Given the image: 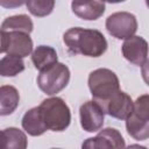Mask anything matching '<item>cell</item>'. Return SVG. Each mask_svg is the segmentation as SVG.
Instances as JSON below:
<instances>
[{"mask_svg": "<svg viewBox=\"0 0 149 149\" xmlns=\"http://www.w3.org/2000/svg\"><path fill=\"white\" fill-rule=\"evenodd\" d=\"M63 41L72 54L88 57H100L107 49L105 36L97 29L70 28L64 33Z\"/></svg>", "mask_w": 149, "mask_h": 149, "instance_id": "cell-1", "label": "cell"}, {"mask_svg": "<svg viewBox=\"0 0 149 149\" xmlns=\"http://www.w3.org/2000/svg\"><path fill=\"white\" fill-rule=\"evenodd\" d=\"M38 109L47 129L63 132L69 127L71 121V112L62 98L52 97L44 99L38 106Z\"/></svg>", "mask_w": 149, "mask_h": 149, "instance_id": "cell-2", "label": "cell"}, {"mask_svg": "<svg viewBox=\"0 0 149 149\" xmlns=\"http://www.w3.org/2000/svg\"><path fill=\"white\" fill-rule=\"evenodd\" d=\"M88 88L93 97V101L100 104L120 90L119 78L109 69H97L88 76Z\"/></svg>", "mask_w": 149, "mask_h": 149, "instance_id": "cell-3", "label": "cell"}, {"mask_svg": "<svg viewBox=\"0 0 149 149\" xmlns=\"http://www.w3.org/2000/svg\"><path fill=\"white\" fill-rule=\"evenodd\" d=\"M128 134L135 140H147L149 137V97L140 95L133 105L130 115L126 119Z\"/></svg>", "mask_w": 149, "mask_h": 149, "instance_id": "cell-4", "label": "cell"}, {"mask_svg": "<svg viewBox=\"0 0 149 149\" xmlns=\"http://www.w3.org/2000/svg\"><path fill=\"white\" fill-rule=\"evenodd\" d=\"M70 80V70L63 63H55L42 71L37 76V85L42 92L54 95L61 92Z\"/></svg>", "mask_w": 149, "mask_h": 149, "instance_id": "cell-5", "label": "cell"}, {"mask_svg": "<svg viewBox=\"0 0 149 149\" xmlns=\"http://www.w3.org/2000/svg\"><path fill=\"white\" fill-rule=\"evenodd\" d=\"M106 29L115 38L127 40L137 30V20L129 12H116L106 19Z\"/></svg>", "mask_w": 149, "mask_h": 149, "instance_id": "cell-6", "label": "cell"}, {"mask_svg": "<svg viewBox=\"0 0 149 149\" xmlns=\"http://www.w3.org/2000/svg\"><path fill=\"white\" fill-rule=\"evenodd\" d=\"M104 113H107L108 115L120 119V120H126L132 111H133V100L130 95H128L126 92L119 90L114 94H112L107 100L98 104Z\"/></svg>", "mask_w": 149, "mask_h": 149, "instance_id": "cell-7", "label": "cell"}, {"mask_svg": "<svg viewBox=\"0 0 149 149\" xmlns=\"http://www.w3.org/2000/svg\"><path fill=\"white\" fill-rule=\"evenodd\" d=\"M81 149H125V140L118 129L108 127L85 140Z\"/></svg>", "mask_w": 149, "mask_h": 149, "instance_id": "cell-8", "label": "cell"}, {"mask_svg": "<svg viewBox=\"0 0 149 149\" xmlns=\"http://www.w3.org/2000/svg\"><path fill=\"white\" fill-rule=\"evenodd\" d=\"M79 115L81 128L88 133L100 130V128L104 125L105 113L101 109V107L93 100H88L80 106Z\"/></svg>", "mask_w": 149, "mask_h": 149, "instance_id": "cell-9", "label": "cell"}, {"mask_svg": "<svg viewBox=\"0 0 149 149\" xmlns=\"http://www.w3.org/2000/svg\"><path fill=\"white\" fill-rule=\"evenodd\" d=\"M121 50L123 57L135 65L142 66L148 62V43L141 36L134 35L125 40Z\"/></svg>", "mask_w": 149, "mask_h": 149, "instance_id": "cell-10", "label": "cell"}, {"mask_svg": "<svg viewBox=\"0 0 149 149\" xmlns=\"http://www.w3.org/2000/svg\"><path fill=\"white\" fill-rule=\"evenodd\" d=\"M31 50H33V40L30 38L29 34L21 31L6 33L5 52L19 58H23L30 55Z\"/></svg>", "mask_w": 149, "mask_h": 149, "instance_id": "cell-11", "label": "cell"}, {"mask_svg": "<svg viewBox=\"0 0 149 149\" xmlns=\"http://www.w3.org/2000/svg\"><path fill=\"white\" fill-rule=\"evenodd\" d=\"M72 12L80 19L92 21L105 13V3L101 1H72Z\"/></svg>", "mask_w": 149, "mask_h": 149, "instance_id": "cell-12", "label": "cell"}, {"mask_svg": "<svg viewBox=\"0 0 149 149\" xmlns=\"http://www.w3.org/2000/svg\"><path fill=\"white\" fill-rule=\"evenodd\" d=\"M28 140L26 134L15 127L0 132V149H27Z\"/></svg>", "mask_w": 149, "mask_h": 149, "instance_id": "cell-13", "label": "cell"}, {"mask_svg": "<svg viewBox=\"0 0 149 149\" xmlns=\"http://www.w3.org/2000/svg\"><path fill=\"white\" fill-rule=\"evenodd\" d=\"M22 127L31 136H40L48 130L43 122L38 107L30 108L26 112L22 118Z\"/></svg>", "mask_w": 149, "mask_h": 149, "instance_id": "cell-14", "label": "cell"}, {"mask_svg": "<svg viewBox=\"0 0 149 149\" xmlns=\"http://www.w3.org/2000/svg\"><path fill=\"white\" fill-rule=\"evenodd\" d=\"M19 91L12 85L0 86V115L12 114L19 106Z\"/></svg>", "mask_w": 149, "mask_h": 149, "instance_id": "cell-15", "label": "cell"}, {"mask_svg": "<svg viewBox=\"0 0 149 149\" xmlns=\"http://www.w3.org/2000/svg\"><path fill=\"white\" fill-rule=\"evenodd\" d=\"M31 61L34 66L42 71L43 69L57 63V52L52 47L49 45H38L31 55Z\"/></svg>", "mask_w": 149, "mask_h": 149, "instance_id": "cell-16", "label": "cell"}, {"mask_svg": "<svg viewBox=\"0 0 149 149\" xmlns=\"http://www.w3.org/2000/svg\"><path fill=\"white\" fill-rule=\"evenodd\" d=\"M33 28H34L33 21L26 14H19V15L9 16L1 24V30L6 31V33L21 31V33L29 34L33 31Z\"/></svg>", "mask_w": 149, "mask_h": 149, "instance_id": "cell-17", "label": "cell"}, {"mask_svg": "<svg viewBox=\"0 0 149 149\" xmlns=\"http://www.w3.org/2000/svg\"><path fill=\"white\" fill-rule=\"evenodd\" d=\"M24 70V63L22 58L7 55L0 59V76L14 77Z\"/></svg>", "mask_w": 149, "mask_h": 149, "instance_id": "cell-18", "label": "cell"}, {"mask_svg": "<svg viewBox=\"0 0 149 149\" xmlns=\"http://www.w3.org/2000/svg\"><path fill=\"white\" fill-rule=\"evenodd\" d=\"M28 10L35 16H47L49 15L55 6L54 0H29L26 2Z\"/></svg>", "mask_w": 149, "mask_h": 149, "instance_id": "cell-19", "label": "cell"}, {"mask_svg": "<svg viewBox=\"0 0 149 149\" xmlns=\"http://www.w3.org/2000/svg\"><path fill=\"white\" fill-rule=\"evenodd\" d=\"M5 35L6 33L0 29V54L5 52Z\"/></svg>", "mask_w": 149, "mask_h": 149, "instance_id": "cell-20", "label": "cell"}, {"mask_svg": "<svg viewBox=\"0 0 149 149\" xmlns=\"http://www.w3.org/2000/svg\"><path fill=\"white\" fill-rule=\"evenodd\" d=\"M125 149H147V148L143 146H140V144H130L129 147H127Z\"/></svg>", "mask_w": 149, "mask_h": 149, "instance_id": "cell-21", "label": "cell"}, {"mask_svg": "<svg viewBox=\"0 0 149 149\" xmlns=\"http://www.w3.org/2000/svg\"><path fill=\"white\" fill-rule=\"evenodd\" d=\"M51 149H59V148H51Z\"/></svg>", "mask_w": 149, "mask_h": 149, "instance_id": "cell-22", "label": "cell"}]
</instances>
